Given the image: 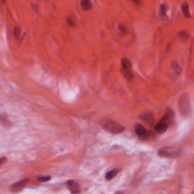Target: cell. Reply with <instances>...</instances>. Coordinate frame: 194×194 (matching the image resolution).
Wrapping results in <instances>:
<instances>
[{
  "mask_svg": "<svg viewBox=\"0 0 194 194\" xmlns=\"http://www.w3.org/2000/svg\"><path fill=\"white\" fill-rule=\"evenodd\" d=\"M174 118V112L172 111L171 109H168L165 112V115H163L159 122L156 124L155 130L156 131L158 134H163L167 130L168 127L171 123L172 120Z\"/></svg>",
  "mask_w": 194,
  "mask_h": 194,
  "instance_id": "cell-1",
  "label": "cell"
},
{
  "mask_svg": "<svg viewBox=\"0 0 194 194\" xmlns=\"http://www.w3.org/2000/svg\"><path fill=\"white\" fill-rule=\"evenodd\" d=\"M102 127L107 132H109V133L113 134H120L124 130V126L118 124L116 121L112 120V119H106V120L103 121Z\"/></svg>",
  "mask_w": 194,
  "mask_h": 194,
  "instance_id": "cell-2",
  "label": "cell"
},
{
  "mask_svg": "<svg viewBox=\"0 0 194 194\" xmlns=\"http://www.w3.org/2000/svg\"><path fill=\"white\" fill-rule=\"evenodd\" d=\"M181 150L175 146H165L158 150V154L165 158H177L181 156Z\"/></svg>",
  "mask_w": 194,
  "mask_h": 194,
  "instance_id": "cell-3",
  "label": "cell"
},
{
  "mask_svg": "<svg viewBox=\"0 0 194 194\" xmlns=\"http://www.w3.org/2000/svg\"><path fill=\"white\" fill-rule=\"evenodd\" d=\"M131 62L128 58H124L121 59V68L123 74L128 80H131L133 78V74L131 72Z\"/></svg>",
  "mask_w": 194,
  "mask_h": 194,
  "instance_id": "cell-4",
  "label": "cell"
},
{
  "mask_svg": "<svg viewBox=\"0 0 194 194\" xmlns=\"http://www.w3.org/2000/svg\"><path fill=\"white\" fill-rule=\"evenodd\" d=\"M134 130H135V132H136V135L140 137V138L143 139V140H145V139L148 138L149 136V132L143 125H142L140 123H137L135 124V127H134Z\"/></svg>",
  "mask_w": 194,
  "mask_h": 194,
  "instance_id": "cell-5",
  "label": "cell"
},
{
  "mask_svg": "<svg viewBox=\"0 0 194 194\" xmlns=\"http://www.w3.org/2000/svg\"><path fill=\"white\" fill-rule=\"evenodd\" d=\"M181 100H182V103L180 102V105H181V107L180 108L181 109V113L184 114V112H186V114L187 115L188 111L190 109V103H189V98H187V95H183L181 96Z\"/></svg>",
  "mask_w": 194,
  "mask_h": 194,
  "instance_id": "cell-6",
  "label": "cell"
},
{
  "mask_svg": "<svg viewBox=\"0 0 194 194\" xmlns=\"http://www.w3.org/2000/svg\"><path fill=\"white\" fill-rule=\"evenodd\" d=\"M27 182H28V180L27 179H25V180H22V181H18L11 186V191L13 192H18V191H21V190H23V188L25 186L27 185Z\"/></svg>",
  "mask_w": 194,
  "mask_h": 194,
  "instance_id": "cell-7",
  "label": "cell"
},
{
  "mask_svg": "<svg viewBox=\"0 0 194 194\" xmlns=\"http://www.w3.org/2000/svg\"><path fill=\"white\" fill-rule=\"evenodd\" d=\"M68 187H69V190L72 193H77L80 192L79 190V185L74 181H68L67 182Z\"/></svg>",
  "mask_w": 194,
  "mask_h": 194,
  "instance_id": "cell-8",
  "label": "cell"
},
{
  "mask_svg": "<svg viewBox=\"0 0 194 194\" xmlns=\"http://www.w3.org/2000/svg\"><path fill=\"white\" fill-rule=\"evenodd\" d=\"M120 171V169L119 168H116V169H112V171L107 172L106 174H105V178L107 181H110L116 176L117 174H118V172Z\"/></svg>",
  "mask_w": 194,
  "mask_h": 194,
  "instance_id": "cell-9",
  "label": "cell"
},
{
  "mask_svg": "<svg viewBox=\"0 0 194 194\" xmlns=\"http://www.w3.org/2000/svg\"><path fill=\"white\" fill-rule=\"evenodd\" d=\"M141 118L143 121H146V122L150 123L152 122L153 121V117H152V114L150 112H144V114L141 115Z\"/></svg>",
  "mask_w": 194,
  "mask_h": 194,
  "instance_id": "cell-10",
  "label": "cell"
},
{
  "mask_svg": "<svg viewBox=\"0 0 194 194\" xmlns=\"http://www.w3.org/2000/svg\"><path fill=\"white\" fill-rule=\"evenodd\" d=\"M80 5L83 8V10L85 11H87V10H89V9H92V3L88 0H83L82 2H80Z\"/></svg>",
  "mask_w": 194,
  "mask_h": 194,
  "instance_id": "cell-11",
  "label": "cell"
},
{
  "mask_svg": "<svg viewBox=\"0 0 194 194\" xmlns=\"http://www.w3.org/2000/svg\"><path fill=\"white\" fill-rule=\"evenodd\" d=\"M181 9H182V11H183V15H185V17L187 18H190V10H189V5H188L187 3H183L181 6Z\"/></svg>",
  "mask_w": 194,
  "mask_h": 194,
  "instance_id": "cell-12",
  "label": "cell"
},
{
  "mask_svg": "<svg viewBox=\"0 0 194 194\" xmlns=\"http://www.w3.org/2000/svg\"><path fill=\"white\" fill-rule=\"evenodd\" d=\"M171 67L174 72H176L177 74H180L181 72V68L180 67V65H178V63L176 61H173L171 62Z\"/></svg>",
  "mask_w": 194,
  "mask_h": 194,
  "instance_id": "cell-13",
  "label": "cell"
},
{
  "mask_svg": "<svg viewBox=\"0 0 194 194\" xmlns=\"http://www.w3.org/2000/svg\"><path fill=\"white\" fill-rule=\"evenodd\" d=\"M51 179V177L49 176H40L37 178V181L40 182H47Z\"/></svg>",
  "mask_w": 194,
  "mask_h": 194,
  "instance_id": "cell-14",
  "label": "cell"
},
{
  "mask_svg": "<svg viewBox=\"0 0 194 194\" xmlns=\"http://www.w3.org/2000/svg\"><path fill=\"white\" fill-rule=\"evenodd\" d=\"M179 36H180L182 40H187V39L189 38V34L185 31H181L179 33Z\"/></svg>",
  "mask_w": 194,
  "mask_h": 194,
  "instance_id": "cell-15",
  "label": "cell"
},
{
  "mask_svg": "<svg viewBox=\"0 0 194 194\" xmlns=\"http://www.w3.org/2000/svg\"><path fill=\"white\" fill-rule=\"evenodd\" d=\"M160 13L162 16L165 15V13H166V7H165V5H162V6H161V9H160Z\"/></svg>",
  "mask_w": 194,
  "mask_h": 194,
  "instance_id": "cell-16",
  "label": "cell"
},
{
  "mask_svg": "<svg viewBox=\"0 0 194 194\" xmlns=\"http://www.w3.org/2000/svg\"><path fill=\"white\" fill-rule=\"evenodd\" d=\"M20 33H21L20 30L18 29V28H15V30H14V34H15V36L16 37H18V36L20 35Z\"/></svg>",
  "mask_w": 194,
  "mask_h": 194,
  "instance_id": "cell-17",
  "label": "cell"
},
{
  "mask_svg": "<svg viewBox=\"0 0 194 194\" xmlns=\"http://www.w3.org/2000/svg\"><path fill=\"white\" fill-rule=\"evenodd\" d=\"M4 163V157H2V158H1V165H2Z\"/></svg>",
  "mask_w": 194,
  "mask_h": 194,
  "instance_id": "cell-18",
  "label": "cell"
}]
</instances>
